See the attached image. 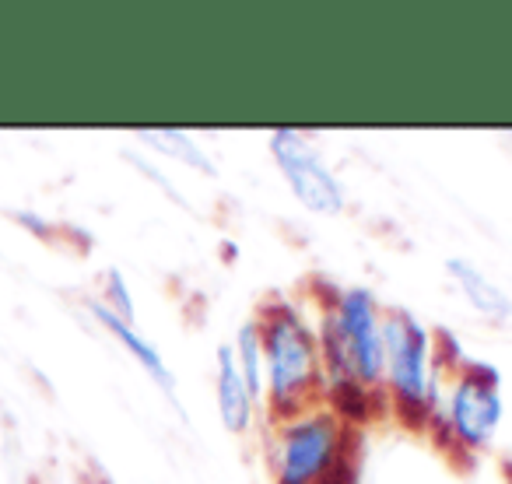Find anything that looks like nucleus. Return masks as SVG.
I'll list each match as a JSON object with an SVG mask.
<instances>
[{
    "instance_id": "nucleus-1",
    "label": "nucleus",
    "mask_w": 512,
    "mask_h": 484,
    "mask_svg": "<svg viewBox=\"0 0 512 484\" xmlns=\"http://www.w3.org/2000/svg\"><path fill=\"white\" fill-rule=\"evenodd\" d=\"M302 292L313 302L316 334H320V404H327L351 428H365L372 418H386L383 299L365 285H330V281H316Z\"/></svg>"
},
{
    "instance_id": "nucleus-2",
    "label": "nucleus",
    "mask_w": 512,
    "mask_h": 484,
    "mask_svg": "<svg viewBox=\"0 0 512 484\" xmlns=\"http://www.w3.org/2000/svg\"><path fill=\"white\" fill-rule=\"evenodd\" d=\"M256 327L264 341V421L320 404V334L306 292L271 295L256 309Z\"/></svg>"
},
{
    "instance_id": "nucleus-3",
    "label": "nucleus",
    "mask_w": 512,
    "mask_h": 484,
    "mask_svg": "<svg viewBox=\"0 0 512 484\" xmlns=\"http://www.w3.org/2000/svg\"><path fill=\"white\" fill-rule=\"evenodd\" d=\"M456 351L411 309L386 306L383 316V407L407 428H428L442 400Z\"/></svg>"
},
{
    "instance_id": "nucleus-4",
    "label": "nucleus",
    "mask_w": 512,
    "mask_h": 484,
    "mask_svg": "<svg viewBox=\"0 0 512 484\" xmlns=\"http://www.w3.org/2000/svg\"><path fill=\"white\" fill-rule=\"evenodd\" d=\"M358 428L327 404L302 407L264 428V463L271 484H351Z\"/></svg>"
},
{
    "instance_id": "nucleus-5",
    "label": "nucleus",
    "mask_w": 512,
    "mask_h": 484,
    "mask_svg": "<svg viewBox=\"0 0 512 484\" xmlns=\"http://www.w3.org/2000/svg\"><path fill=\"white\" fill-rule=\"evenodd\" d=\"M502 418L505 397L498 369L460 355L446 376L442 400L428 421V435L446 453L460 456V460H474L495 446L498 432H502Z\"/></svg>"
},
{
    "instance_id": "nucleus-6",
    "label": "nucleus",
    "mask_w": 512,
    "mask_h": 484,
    "mask_svg": "<svg viewBox=\"0 0 512 484\" xmlns=\"http://www.w3.org/2000/svg\"><path fill=\"white\" fill-rule=\"evenodd\" d=\"M267 151L278 165L281 179L306 211L334 218L348 207V190L323 158L320 144L295 127H278L267 134Z\"/></svg>"
},
{
    "instance_id": "nucleus-7",
    "label": "nucleus",
    "mask_w": 512,
    "mask_h": 484,
    "mask_svg": "<svg viewBox=\"0 0 512 484\" xmlns=\"http://www.w3.org/2000/svg\"><path fill=\"white\" fill-rule=\"evenodd\" d=\"M214 400H218L221 425L232 435H249L256 428V421H260V414H264V407L256 404L239 365H235L228 341H221L218 351H214Z\"/></svg>"
},
{
    "instance_id": "nucleus-8",
    "label": "nucleus",
    "mask_w": 512,
    "mask_h": 484,
    "mask_svg": "<svg viewBox=\"0 0 512 484\" xmlns=\"http://www.w3.org/2000/svg\"><path fill=\"white\" fill-rule=\"evenodd\" d=\"M446 274H449V281H453L456 292L467 299V306L474 309L481 320L498 323V327L512 320L509 292H505L495 278H488V274H484L477 264H470L467 257H449L446 260Z\"/></svg>"
},
{
    "instance_id": "nucleus-9",
    "label": "nucleus",
    "mask_w": 512,
    "mask_h": 484,
    "mask_svg": "<svg viewBox=\"0 0 512 484\" xmlns=\"http://www.w3.org/2000/svg\"><path fill=\"white\" fill-rule=\"evenodd\" d=\"M92 316L102 323V327L109 330V334L116 337V341L123 344V351H127L130 358H134L137 365H141L144 372L151 376V383L162 386L165 393H176V372L169 369V362L162 358V351L155 348V344L148 341V337L141 334V330L134 327L130 320H123V316H116L109 306H102V302H92Z\"/></svg>"
},
{
    "instance_id": "nucleus-10",
    "label": "nucleus",
    "mask_w": 512,
    "mask_h": 484,
    "mask_svg": "<svg viewBox=\"0 0 512 484\" xmlns=\"http://www.w3.org/2000/svg\"><path fill=\"white\" fill-rule=\"evenodd\" d=\"M137 137H141L148 148L176 158V162H183L186 169L200 172V176H218V165H214V158L207 155L204 144H200L193 134H186V130H141Z\"/></svg>"
},
{
    "instance_id": "nucleus-11",
    "label": "nucleus",
    "mask_w": 512,
    "mask_h": 484,
    "mask_svg": "<svg viewBox=\"0 0 512 484\" xmlns=\"http://www.w3.org/2000/svg\"><path fill=\"white\" fill-rule=\"evenodd\" d=\"M232 355L239 365L242 379H246L249 393L256 397V404L264 407V341H260V327H256V316H249L239 330H235L232 341Z\"/></svg>"
},
{
    "instance_id": "nucleus-12",
    "label": "nucleus",
    "mask_w": 512,
    "mask_h": 484,
    "mask_svg": "<svg viewBox=\"0 0 512 484\" xmlns=\"http://www.w3.org/2000/svg\"><path fill=\"white\" fill-rule=\"evenodd\" d=\"M99 302L113 309L116 316H123V320L134 323L137 306H134V295H130V288H127V278H123L120 271H106V288H102Z\"/></svg>"
}]
</instances>
